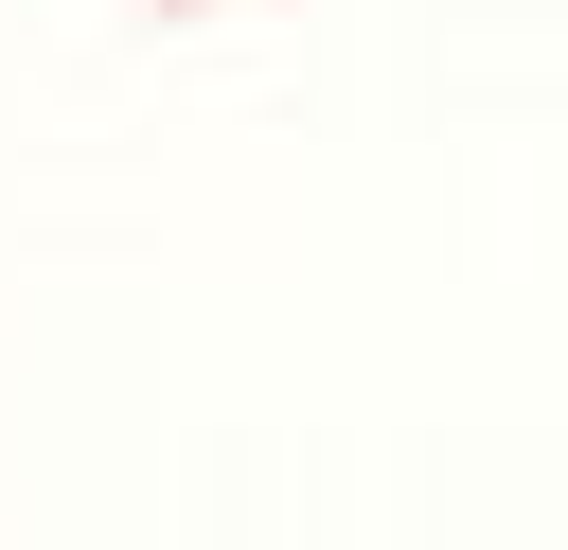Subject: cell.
<instances>
[{"mask_svg": "<svg viewBox=\"0 0 568 550\" xmlns=\"http://www.w3.org/2000/svg\"><path fill=\"white\" fill-rule=\"evenodd\" d=\"M142 18H195V0H142Z\"/></svg>", "mask_w": 568, "mask_h": 550, "instance_id": "obj_1", "label": "cell"}]
</instances>
